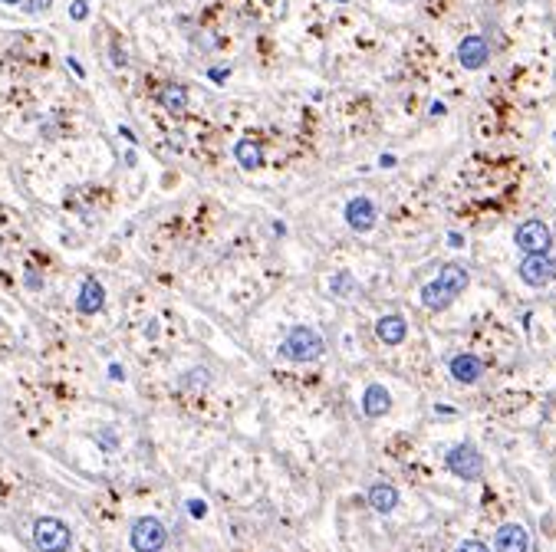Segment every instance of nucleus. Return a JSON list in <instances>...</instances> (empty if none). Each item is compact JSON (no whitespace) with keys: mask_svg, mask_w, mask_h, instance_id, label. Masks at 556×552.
<instances>
[{"mask_svg":"<svg viewBox=\"0 0 556 552\" xmlns=\"http://www.w3.org/2000/svg\"><path fill=\"white\" fill-rule=\"evenodd\" d=\"M323 349L326 342L313 325H293L286 332V339L280 342V355L290 359V362H316L323 355Z\"/></svg>","mask_w":556,"mask_h":552,"instance_id":"nucleus-1","label":"nucleus"},{"mask_svg":"<svg viewBox=\"0 0 556 552\" xmlns=\"http://www.w3.org/2000/svg\"><path fill=\"white\" fill-rule=\"evenodd\" d=\"M33 542H37V549L40 552H69V546H73V533H69V526L63 523V520H56V516H40V520L33 523Z\"/></svg>","mask_w":556,"mask_h":552,"instance_id":"nucleus-2","label":"nucleus"},{"mask_svg":"<svg viewBox=\"0 0 556 552\" xmlns=\"http://www.w3.org/2000/svg\"><path fill=\"white\" fill-rule=\"evenodd\" d=\"M445 464H448V470L454 473V477H461V480H481V473H484L481 450H477L474 444H467V441L451 447L448 454H445Z\"/></svg>","mask_w":556,"mask_h":552,"instance_id":"nucleus-3","label":"nucleus"},{"mask_svg":"<svg viewBox=\"0 0 556 552\" xmlns=\"http://www.w3.org/2000/svg\"><path fill=\"white\" fill-rule=\"evenodd\" d=\"M514 243L527 256H546L550 247H553V234H550V227H546L543 220L533 217V220H523V224L514 230Z\"/></svg>","mask_w":556,"mask_h":552,"instance_id":"nucleus-4","label":"nucleus"},{"mask_svg":"<svg viewBox=\"0 0 556 552\" xmlns=\"http://www.w3.org/2000/svg\"><path fill=\"white\" fill-rule=\"evenodd\" d=\"M132 549L136 552H162L165 542H168V529H165L162 520L155 516H142L132 523Z\"/></svg>","mask_w":556,"mask_h":552,"instance_id":"nucleus-5","label":"nucleus"},{"mask_svg":"<svg viewBox=\"0 0 556 552\" xmlns=\"http://www.w3.org/2000/svg\"><path fill=\"white\" fill-rule=\"evenodd\" d=\"M556 276V263L550 256H523L520 263V280L527 286H550Z\"/></svg>","mask_w":556,"mask_h":552,"instance_id":"nucleus-6","label":"nucleus"},{"mask_svg":"<svg viewBox=\"0 0 556 552\" xmlns=\"http://www.w3.org/2000/svg\"><path fill=\"white\" fill-rule=\"evenodd\" d=\"M494 549L497 552H530V533L520 523H503L494 533Z\"/></svg>","mask_w":556,"mask_h":552,"instance_id":"nucleus-7","label":"nucleus"},{"mask_svg":"<svg viewBox=\"0 0 556 552\" xmlns=\"http://www.w3.org/2000/svg\"><path fill=\"white\" fill-rule=\"evenodd\" d=\"M448 372L458 385H474V381H481V375H484V362H481L477 355H471V352H461V355H454L448 362Z\"/></svg>","mask_w":556,"mask_h":552,"instance_id":"nucleus-8","label":"nucleus"},{"mask_svg":"<svg viewBox=\"0 0 556 552\" xmlns=\"http://www.w3.org/2000/svg\"><path fill=\"white\" fill-rule=\"evenodd\" d=\"M376 217H379V211H376V204L369 201V198H353V201L346 204V224L353 230H359V234L376 227Z\"/></svg>","mask_w":556,"mask_h":552,"instance_id":"nucleus-9","label":"nucleus"},{"mask_svg":"<svg viewBox=\"0 0 556 552\" xmlns=\"http://www.w3.org/2000/svg\"><path fill=\"white\" fill-rule=\"evenodd\" d=\"M458 59H461L464 69H481L488 66L490 59V46L484 37H464L461 46H458Z\"/></svg>","mask_w":556,"mask_h":552,"instance_id":"nucleus-10","label":"nucleus"},{"mask_svg":"<svg viewBox=\"0 0 556 552\" xmlns=\"http://www.w3.org/2000/svg\"><path fill=\"white\" fill-rule=\"evenodd\" d=\"M102 306H106V289H102V283L99 280H86L80 289V296H76V310L82 312V316H95V312H102Z\"/></svg>","mask_w":556,"mask_h":552,"instance_id":"nucleus-11","label":"nucleus"},{"mask_svg":"<svg viewBox=\"0 0 556 552\" xmlns=\"http://www.w3.org/2000/svg\"><path fill=\"white\" fill-rule=\"evenodd\" d=\"M376 336H379V342H385V345H402L408 336V323L398 312H389V316H382L379 323H376Z\"/></svg>","mask_w":556,"mask_h":552,"instance_id":"nucleus-12","label":"nucleus"},{"mask_svg":"<svg viewBox=\"0 0 556 552\" xmlns=\"http://www.w3.org/2000/svg\"><path fill=\"white\" fill-rule=\"evenodd\" d=\"M454 293H451L448 286H441L438 283V276H434L432 283H425L421 286V306L425 310H432V312H441V310H448L451 303H454Z\"/></svg>","mask_w":556,"mask_h":552,"instance_id":"nucleus-13","label":"nucleus"},{"mask_svg":"<svg viewBox=\"0 0 556 552\" xmlns=\"http://www.w3.org/2000/svg\"><path fill=\"white\" fill-rule=\"evenodd\" d=\"M389 408H392V394H389V388L369 385V388L362 391V411H366V418H382V415H389Z\"/></svg>","mask_w":556,"mask_h":552,"instance_id":"nucleus-14","label":"nucleus"},{"mask_svg":"<svg viewBox=\"0 0 556 552\" xmlns=\"http://www.w3.org/2000/svg\"><path fill=\"white\" fill-rule=\"evenodd\" d=\"M366 499L376 513H392L395 506H398V490H395L392 484H372Z\"/></svg>","mask_w":556,"mask_h":552,"instance_id":"nucleus-15","label":"nucleus"},{"mask_svg":"<svg viewBox=\"0 0 556 552\" xmlns=\"http://www.w3.org/2000/svg\"><path fill=\"white\" fill-rule=\"evenodd\" d=\"M438 283L448 286L454 296H461V289L471 283V273H467L461 263H445V267H441V273H438Z\"/></svg>","mask_w":556,"mask_h":552,"instance_id":"nucleus-16","label":"nucleus"},{"mask_svg":"<svg viewBox=\"0 0 556 552\" xmlns=\"http://www.w3.org/2000/svg\"><path fill=\"white\" fill-rule=\"evenodd\" d=\"M234 158H237V164H241V168L254 171V168H260V162H263V151H260L257 142H250V138H241V142L234 145Z\"/></svg>","mask_w":556,"mask_h":552,"instance_id":"nucleus-17","label":"nucleus"},{"mask_svg":"<svg viewBox=\"0 0 556 552\" xmlns=\"http://www.w3.org/2000/svg\"><path fill=\"white\" fill-rule=\"evenodd\" d=\"M158 102H162L168 112H185V108H188V89L178 86V82H168L162 93H158Z\"/></svg>","mask_w":556,"mask_h":552,"instance_id":"nucleus-18","label":"nucleus"},{"mask_svg":"<svg viewBox=\"0 0 556 552\" xmlns=\"http://www.w3.org/2000/svg\"><path fill=\"white\" fill-rule=\"evenodd\" d=\"M329 293H333V296H355V293H359V283H355V276L349 269H342V273H336V276L329 280Z\"/></svg>","mask_w":556,"mask_h":552,"instance_id":"nucleus-19","label":"nucleus"},{"mask_svg":"<svg viewBox=\"0 0 556 552\" xmlns=\"http://www.w3.org/2000/svg\"><path fill=\"white\" fill-rule=\"evenodd\" d=\"M69 17L73 20H86L89 17V0H73L69 3Z\"/></svg>","mask_w":556,"mask_h":552,"instance_id":"nucleus-20","label":"nucleus"},{"mask_svg":"<svg viewBox=\"0 0 556 552\" xmlns=\"http://www.w3.org/2000/svg\"><path fill=\"white\" fill-rule=\"evenodd\" d=\"M24 280H27V289H43V276H40V273H37L33 267L24 273Z\"/></svg>","mask_w":556,"mask_h":552,"instance_id":"nucleus-21","label":"nucleus"},{"mask_svg":"<svg viewBox=\"0 0 556 552\" xmlns=\"http://www.w3.org/2000/svg\"><path fill=\"white\" fill-rule=\"evenodd\" d=\"M454 552H490V549L484 546V542H477V539H467V542H461Z\"/></svg>","mask_w":556,"mask_h":552,"instance_id":"nucleus-22","label":"nucleus"},{"mask_svg":"<svg viewBox=\"0 0 556 552\" xmlns=\"http://www.w3.org/2000/svg\"><path fill=\"white\" fill-rule=\"evenodd\" d=\"M181 381H185V385H204V381H207V372H188Z\"/></svg>","mask_w":556,"mask_h":552,"instance_id":"nucleus-23","label":"nucleus"},{"mask_svg":"<svg viewBox=\"0 0 556 552\" xmlns=\"http://www.w3.org/2000/svg\"><path fill=\"white\" fill-rule=\"evenodd\" d=\"M188 513H191V516H198V520H201L204 513H207V506H204L201 499H188Z\"/></svg>","mask_w":556,"mask_h":552,"instance_id":"nucleus-24","label":"nucleus"},{"mask_svg":"<svg viewBox=\"0 0 556 552\" xmlns=\"http://www.w3.org/2000/svg\"><path fill=\"white\" fill-rule=\"evenodd\" d=\"M46 7H50V0H30V3H27V14H43Z\"/></svg>","mask_w":556,"mask_h":552,"instance_id":"nucleus-25","label":"nucleus"},{"mask_svg":"<svg viewBox=\"0 0 556 552\" xmlns=\"http://www.w3.org/2000/svg\"><path fill=\"white\" fill-rule=\"evenodd\" d=\"M207 76H211V79H214V82H224V79H228V76H231V69H221V66H214V69H207Z\"/></svg>","mask_w":556,"mask_h":552,"instance_id":"nucleus-26","label":"nucleus"},{"mask_svg":"<svg viewBox=\"0 0 556 552\" xmlns=\"http://www.w3.org/2000/svg\"><path fill=\"white\" fill-rule=\"evenodd\" d=\"M112 63H115V66H125V53H122V50H119V46L112 50Z\"/></svg>","mask_w":556,"mask_h":552,"instance_id":"nucleus-27","label":"nucleus"},{"mask_svg":"<svg viewBox=\"0 0 556 552\" xmlns=\"http://www.w3.org/2000/svg\"><path fill=\"white\" fill-rule=\"evenodd\" d=\"M66 63H69V69H73V73H76V76H86V73H82V66H80V59H73V56H69Z\"/></svg>","mask_w":556,"mask_h":552,"instance_id":"nucleus-28","label":"nucleus"},{"mask_svg":"<svg viewBox=\"0 0 556 552\" xmlns=\"http://www.w3.org/2000/svg\"><path fill=\"white\" fill-rule=\"evenodd\" d=\"M102 447H106V450H112V447H115V441H112V434H109V431H102Z\"/></svg>","mask_w":556,"mask_h":552,"instance_id":"nucleus-29","label":"nucleus"},{"mask_svg":"<svg viewBox=\"0 0 556 552\" xmlns=\"http://www.w3.org/2000/svg\"><path fill=\"white\" fill-rule=\"evenodd\" d=\"M434 411H438V415H441V418H451V415H454V408H445V404H438V408H434Z\"/></svg>","mask_w":556,"mask_h":552,"instance_id":"nucleus-30","label":"nucleus"},{"mask_svg":"<svg viewBox=\"0 0 556 552\" xmlns=\"http://www.w3.org/2000/svg\"><path fill=\"white\" fill-rule=\"evenodd\" d=\"M382 168H392V164H395V155H382Z\"/></svg>","mask_w":556,"mask_h":552,"instance_id":"nucleus-31","label":"nucleus"},{"mask_svg":"<svg viewBox=\"0 0 556 552\" xmlns=\"http://www.w3.org/2000/svg\"><path fill=\"white\" fill-rule=\"evenodd\" d=\"M448 243H451V247H461L464 237H458V234H448Z\"/></svg>","mask_w":556,"mask_h":552,"instance_id":"nucleus-32","label":"nucleus"},{"mask_svg":"<svg viewBox=\"0 0 556 552\" xmlns=\"http://www.w3.org/2000/svg\"><path fill=\"white\" fill-rule=\"evenodd\" d=\"M0 3H7V7H17V3H24V0H0Z\"/></svg>","mask_w":556,"mask_h":552,"instance_id":"nucleus-33","label":"nucleus"}]
</instances>
